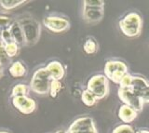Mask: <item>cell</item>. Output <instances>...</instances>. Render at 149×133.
<instances>
[{"label":"cell","instance_id":"obj_13","mask_svg":"<svg viewBox=\"0 0 149 133\" xmlns=\"http://www.w3.org/2000/svg\"><path fill=\"white\" fill-rule=\"evenodd\" d=\"M8 30L11 34L14 43H16L20 48L23 45H26L25 39H24V35H23L22 26L20 24H19V21L13 22V24H11V26L8 28Z\"/></svg>","mask_w":149,"mask_h":133},{"label":"cell","instance_id":"obj_34","mask_svg":"<svg viewBox=\"0 0 149 133\" xmlns=\"http://www.w3.org/2000/svg\"><path fill=\"white\" fill-rule=\"evenodd\" d=\"M2 45H3V43H2V40L0 39V46H2Z\"/></svg>","mask_w":149,"mask_h":133},{"label":"cell","instance_id":"obj_19","mask_svg":"<svg viewBox=\"0 0 149 133\" xmlns=\"http://www.w3.org/2000/svg\"><path fill=\"white\" fill-rule=\"evenodd\" d=\"M29 88L25 84H17L13 87L11 90V97H16V96H26Z\"/></svg>","mask_w":149,"mask_h":133},{"label":"cell","instance_id":"obj_2","mask_svg":"<svg viewBox=\"0 0 149 133\" xmlns=\"http://www.w3.org/2000/svg\"><path fill=\"white\" fill-rule=\"evenodd\" d=\"M53 79L51 78L49 72L46 68H39L37 69L30 82V89L38 95H45L49 92L50 83Z\"/></svg>","mask_w":149,"mask_h":133},{"label":"cell","instance_id":"obj_10","mask_svg":"<svg viewBox=\"0 0 149 133\" xmlns=\"http://www.w3.org/2000/svg\"><path fill=\"white\" fill-rule=\"evenodd\" d=\"M104 8H83V19L88 24H97L102 20Z\"/></svg>","mask_w":149,"mask_h":133},{"label":"cell","instance_id":"obj_26","mask_svg":"<svg viewBox=\"0 0 149 133\" xmlns=\"http://www.w3.org/2000/svg\"><path fill=\"white\" fill-rule=\"evenodd\" d=\"M13 24L11 19L9 17L4 16V15H0V29L5 30V29H8L9 27L11 26Z\"/></svg>","mask_w":149,"mask_h":133},{"label":"cell","instance_id":"obj_23","mask_svg":"<svg viewBox=\"0 0 149 133\" xmlns=\"http://www.w3.org/2000/svg\"><path fill=\"white\" fill-rule=\"evenodd\" d=\"M112 133H136V130L130 124H122L115 127Z\"/></svg>","mask_w":149,"mask_h":133},{"label":"cell","instance_id":"obj_17","mask_svg":"<svg viewBox=\"0 0 149 133\" xmlns=\"http://www.w3.org/2000/svg\"><path fill=\"white\" fill-rule=\"evenodd\" d=\"M27 2L28 1H24V0H0V6L6 10H11Z\"/></svg>","mask_w":149,"mask_h":133},{"label":"cell","instance_id":"obj_9","mask_svg":"<svg viewBox=\"0 0 149 133\" xmlns=\"http://www.w3.org/2000/svg\"><path fill=\"white\" fill-rule=\"evenodd\" d=\"M12 105L19 112L23 114H30L36 109V103L34 99L28 96H16L12 97Z\"/></svg>","mask_w":149,"mask_h":133},{"label":"cell","instance_id":"obj_6","mask_svg":"<svg viewBox=\"0 0 149 133\" xmlns=\"http://www.w3.org/2000/svg\"><path fill=\"white\" fill-rule=\"evenodd\" d=\"M67 133H98L94 120L90 116L76 119L70 125Z\"/></svg>","mask_w":149,"mask_h":133},{"label":"cell","instance_id":"obj_29","mask_svg":"<svg viewBox=\"0 0 149 133\" xmlns=\"http://www.w3.org/2000/svg\"><path fill=\"white\" fill-rule=\"evenodd\" d=\"M136 133H149L148 130H139L136 131Z\"/></svg>","mask_w":149,"mask_h":133},{"label":"cell","instance_id":"obj_24","mask_svg":"<svg viewBox=\"0 0 149 133\" xmlns=\"http://www.w3.org/2000/svg\"><path fill=\"white\" fill-rule=\"evenodd\" d=\"M9 62H10V58L8 57L6 50H5L4 45L0 46V65L4 68L5 66L8 65Z\"/></svg>","mask_w":149,"mask_h":133},{"label":"cell","instance_id":"obj_31","mask_svg":"<svg viewBox=\"0 0 149 133\" xmlns=\"http://www.w3.org/2000/svg\"><path fill=\"white\" fill-rule=\"evenodd\" d=\"M3 75V67L0 65V76Z\"/></svg>","mask_w":149,"mask_h":133},{"label":"cell","instance_id":"obj_27","mask_svg":"<svg viewBox=\"0 0 149 133\" xmlns=\"http://www.w3.org/2000/svg\"><path fill=\"white\" fill-rule=\"evenodd\" d=\"M1 40H2V43H3V45H4V46H5V45H7V44H9V43L14 42L13 39H12L11 34H10V32H9V30H8V29L2 30Z\"/></svg>","mask_w":149,"mask_h":133},{"label":"cell","instance_id":"obj_16","mask_svg":"<svg viewBox=\"0 0 149 133\" xmlns=\"http://www.w3.org/2000/svg\"><path fill=\"white\" fill-rule=\"evenodd\" d=\"M98 48H99V46H98L97 41L95 38H93V37H88L83 44L84 51L88 55L96 53L97 50H98Z\"/></svg>","mask_w":149,"mask_h":133},{"label":"cell","instance_id":"obj_21","mask_svg":"<svg viewBox=\"0 0 149 133\" xmlns=\"http://www.w3.org/2000/svg\"><path fill=\"white\" fill-rule=\"evenodd\" d=\"M62 83L60 80H52L50 83V88H49V95L51 98H56L58 96L59 92L62 89Z\"/></svg>","mask_w":149,"mask_h":133},{"label":"cell","instance_id":"obj_3","mask_svg":"<svg viewBox=\"0 0 149 133\" xmlns=\"http://www.w3.org/2000/svg\"><path fill=\"white\" fill-rule=\"evenodd\" d=\"M87 89L94 95L97 100H102L109 93V81L104 75H95L88 79Z\"/></svg>","mask_w":149,"mask_h":133},{"label":"cell","instance_id":"obj_4","mask_svg":"<svg viewBox=\"0 0 149 133\" xmlns=\"http://www.w3.org/2000/svg\"><path fill=\"white\" fill-rule=\"evenodd\" d=\"M19 24H21L22 29L24 35L26 45H35L40 37V24L33 18L22 19Z\"/></svg>","mask_w":149,"mask_h":133},{"label":"cell","instance_id":"obj_14","mask_svg":"<svg viewBox=\"0 0 149 133\" xmlns=\"http://www.w3.org/2000/svg\"><path fill=\"white\" fill-rule=\"evenodd\" d=\"M148 88H149V84L143 77L133 76L132 85H130V89L132 90L133 93H135L140 97L143 91Z\"/></svg>","mask_w":149,"mask_h":133},{"label":"cell","instance_id":"obj_32","mask_svg":"<svg viewBox=\"0 0 149 133\" xmlns=\"http://www.w3.org/2000/svg\"><path fill=\"white\" fill-rule=\"evenodd\" d=\"M0 133H10V132H8V131H5V130H1V131H0Z\"/></svg>","mask_w":149,"mask_h":133},{"label":"cell","instance_id":"obj_20","mask_svg":"<svg viewBox=\"0 0 149 133\" xmlns=\"http://www.w3.org/2000/svg\"><path fill=\"white\" fill-rule=\"evenodd\" d=\"M84 8H104V1L102 0H84Z\"/></svg>","mask_w":149,"mask_h":133},{"label":"cell","instance_id":"obj_5","mask_svg":"<svg viewBox=\"0 0 149 133\" xmlns=\"http://www.w3.org/2000/svg\"><path fill=\"white\" fill-rule=\"evenodd\" d=\"M128 74V67L126 63L121 61H108L104 65V76L107 79L113 81L114 83H120L121 79L125 75Z\"/></svg>","mask_w":149,"mask_h":133},{"label":"cell","instance_id":"obj_7","mask_svg":"<svg viewBox=\"0 0 149 133\" xmlns=\"http://www.w3.org/2000/svg\"><path fill=\"white\" fill-rule=\"evenodd\" d=\"M118 95L119 99L121 100L125 105H128V106L133 108L134 110L139 113L143 110V103L141 100V98L139 97L138 95L133 93L130 89H122L119 88L118 90Z\"/></svg>","mask_w":149,"mask_h":133},{"label":"cell","instance_id":"obj_28","mask_svg":"<svg viewBox=\"0 0 149 133\" xmlns=\"http://www.w3.org/2000/svg\"><path fill=\"white\" fill-rule=\"evenodd\" d=\"M140 98H141L143 103H149V88L143 91V92L141 94V96H140Z\"/></svg>","mask_w":149,"mask_h":133},{"label":"cell","instance_id":"obj_12","mask_svg":"<svg viewBox=\"0 0 149 133\" xmlns=\"http://www.w3.org/2000/svg\"><path fill=\"white\" fill-rule=\"evenodd\" d=\"M138 116V112L128 105H121L118 110V117L125 124L132 123Z\"/></svg>","mask_w":149,"mask_h":133},{"label":"cell","instance_id":"obj_25","mask_svg":"<svg viewBox=\"0 0 149 133\" xmlns=\"http://www.w3.org/2000/svg\"><path fill=\"white\" fill-rule=\"evenodd\" d=\"M132 77L133 76L130 75L129 73L127 75H125L124 77L121 79L120 83H119V88H122V89H130V85H132Z\"/></svg>","mask_w":149,"mask_h":133},{"label":"cell","instance_id":"obj_8","mask_svg":"<svg viewBox=\"0 0 149 133\" xmlns=\"http://www.w3.org/2000/svg\"><path fill=\"white\" fill-rule=\"evenodd\" d=\"M43 24L52 33L60 34L70 28V22L67 19L60 16H48L43 19Z\"/></svg>","mask_w":149,"mask_h":133},{"label":"cell","instance_id":"obj_30","mask_svg":"<svg viewBox=\"0 0 149 133\" xmlns=\"http://www.w3.org/2000/svg\"><path fill=\"white\" fill-rule=\"evenodd\" d=\"M55 133H67V131H65V130H58V131H56Z\"/></svg>","mask_w":149,"mask_h":133},{"label":"cell","instance_id":"obj_1","mask_svg":"<svg viewBox=\"0 0 149 133\" xmlns=\"http://www.w3.org/2000/svg\"><path fill=\"white\" fill-rule=\"evenodd\" d=\"M143 20L137 12L128 13L122 20L119 21V28L122 34L128 37H136L141 34Z\"/></svg>","mask_w":149,"mask_h":133},{"label":"cell","instance_id":"obj_22","mask_svg":"<svg viewBox=\"0 0 149 133\" xmlns=\"http://www.w3.org/2000/svg\"><path fill=\"white\" fill-rule=\"evenodd\" d=\"M5 50H6L7 54L8 55L9 58H12V57H15L16 55L19 53V50H20V47L16 44V43H9L4 46Z\"/></svg>","mask_w":149,"mask_h":133},{"label":"cell","instance_id":"obj_11","mask_svg":"<svg viewBox=\"0 0 149 133\" xmlns=\"http://www.w3.org/2000/svg\"><path fill=\"white\" fill-rule=\"evenodd\" d=\"M46 70L49 72L51 78L53 80H61L64 77L65 70L62 63L58 61H52L50 62L46 67Z\"/></svg>","mask_w":149,"mask_h":133},{"label":"cell","instance_id":"obj_18","mask_svg":"<svg viewBox=\"0 0 149 133\" xmlns=\"http://www.w3.org/2000/svg\"><path fill=\"white\" fill-rule=\"evenodd\" d=\"M81 100L83 103L87 105L88 107H91L93 105H95L96 103H97V99L94 97V95H93L91 92H90L88 89H85L82 92L81 94Z\"/></svg>","mask_w":149,"mask_h":133},{"label":"cell","instance_id":"obj_15","mask_svg":"<svg viewBox=\"0 0 149 133\" xmlns=\"http://www.w3.org/2000/svg\"><path fill=\"white\" fill-rule=\"evenodd\" d=\"M8 72L12 77L20 78V77H22L26 75L27 70H26V67L24 66V64L20 61H17V62H14L11 65L9 66Z\"/></svg>","mask_w":149,"mask_h":133},{"label":"cell","instance_id":"obj_33","mask_svg":"<svg viewBox=\"0 0 149 133\" xmlns=\"http://www.w3.org/2000/svg\"><path fill=\"white\" fill-rule=\"evenodd\" d=\"M1 35H2V30L0 29V39H1Z\"/></svg>","mask_w":149,"mask_h":133}]
</instances>
